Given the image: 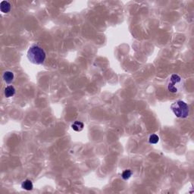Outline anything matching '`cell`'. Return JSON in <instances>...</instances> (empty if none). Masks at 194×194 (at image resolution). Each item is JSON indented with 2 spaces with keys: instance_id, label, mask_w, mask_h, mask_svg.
<instances>
[{
  "instance_id": "cell-1",
  "label": "cell",
  "mask_w": 194,
  "mask_h": 194,
  "mask_svg": "<svg viewBox=\"0 0 194 194\" xmlns=\"http://www.w3.org/2000/svg\"><path fill=\"white\" fill-rule=\"evenodd\" d=\"M27 57L29 62L31 63L34 65H41L45 62L46 55L42 47L39 45L33 44L30 45L29 49L27 50Z\"/></svg>"
},
{
  "instance_id": "cell-2",
  "label": "cell",
  "mask_w": 194,
  "mask_h": 194,
  "mask_svg": "<svg viewBox=\"0 0 194 194\" xmlns=\"http://www.w3.org/2000/svg\"><path fill=\"white\" fill-rule=\"evenodd\" d=\"M184 80L180 75L173 74L169 76L166 82V87L171 93H177L183 90Z\"/></svg>"
},
{
  "instance_id": "cell-3",
  "label": "cell",
  "mask_w": 194,
  "mask_h": 194,
  "mask_svg": "<svg viewBox=\"0 0 194 194\" xmlns=\"http://www.w3.org/2000/svg\"><path fill=\"white\" fill-rule=\"evenodd\" d=\"M171 109L174 115L178 118H186L189 115V105L182 100H178L172 103Z\"/></svg>"
},
{
  "instance_id": "cell-4",
  "label": "cell",
  "mask_w": 194,
  "mask_h": 194,
  "mask_svg": "<svg viewBox=\"0 0 194 194\" xmlns=\"http://www.w3.org/2000/svg\"><path fill=\"white\" fill-rule=\"evenodd\" d=\"M3 80L6 83L9 84V83H12L14 81V78H15V75H14L13 72L10 71H5L4 74L2 75Z\"/></svg>"
},
{
  "instance_id": "cell-5",
  "label": "cell",
  "mask_w": 194,
  "mask_h": 194,
  "mask_svg": "<svg viewBox=\"0 0 194 194\" xmlns=\"http://www.w3.org/2000/svg\"><path fill=\"white\" fill-rule=\"evenodd\" d=\"M15 88L12 85H9V86H7L4 89V94L6 98H10V97H12L13 95H15Z\"/></svg>"
},
{
  "instance_id": "cell-6",
  "label": "cell",
  "mask_w": 194,
  "mask_h": 194,
  "mask_svg": "<svg viewBox=\"0 0 194 194\" xmlns=\"http://www.w3.org/2000/svg\"><path fill=\"white\" fill-rule=\"evenodd\" d=\"M0 9L2 13H8L11 10V4L8 1H2L0 3Z\"/></svg>"
},
{
  "instance_id": "cell-7",
  "label": "cell",
  "mask_w": 194,
  "mask_h": 194,
  "mask_svg": "<svg viewBox=\"0 0 194 194\" xmlns=\"http://www.w3.org/2000/svg\"><path fill=\"white\" fill-rule=\"evenodd\" d=\"M21 187L24 189H25V190L30 191L33 189V183H32L31 180L27 179V180H24V181L22 182V183H21Z\"/></svg>"
},
{
  "instance_id": "cell-8",
  "label": "cell",
  "mask_w": 194,
  "mask_h": 194,
  "mask_svg": "<svg viewBox=\"0 0 194 194\" xmlns=\"http://www.w3.org/2000/svg\"><path fill=\"white\" fill-rule=\"evenodd\" d=\"M71 127H72V129L74 131L80 132L83 130V127H84V125H83V124L81 121H75L72 124H71Z\"/></svg>"
},
{
  "instance_id": "cell-9",
  "label": "cell",
  "mask_w": 194,
  "mask_h": 194,
  "mask_svg": "<svg viewBox=\"0 0 194 194\" xmlns=\"http://www.w3.org/2000/svg\"><path fill=\"white\" fill-rule=\"evenodd\" d=\"M159 141V137L158 135L156 134H152L150 135L149 137V142L151 144H156Z\"/></svg>"
},
{
  "instance_id": "cell-10",
  "label": "cell",
  "mask_w": 194,
  "mask_h": 194,
  "mask_svg": "<svg viewBox=\"0 0 194 194\" xmlns=\"http://www.w3.org/2000/svg\"><path fill=\"white\" fill-rule=\"evenodd\" d=\"M132 175V171H130V169H127V170H124V171L122 172L121 174V177L124 180H127V179L130 178Z\"/></svg>"
}]
</instances>
